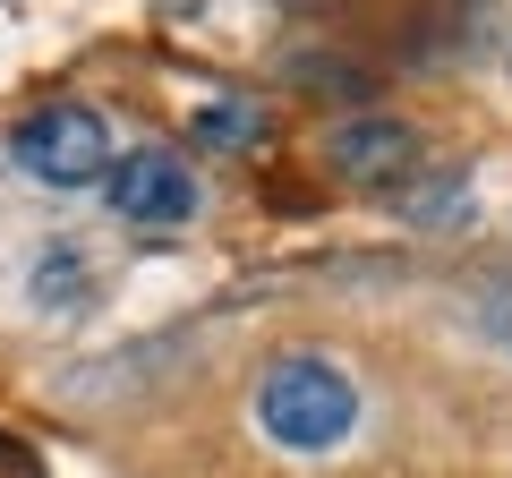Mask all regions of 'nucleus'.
<instances>
[{
	"mask_svg": "<svg viewBox=\"0 0 512 478\" xmlns=\"http://www.w3.org/2000/svg\"><path fill=\"white\" fill-rule=\"evenodd\" d=\"M461 205H470V188H461V171H444L436 188L402 197V214H410V222H461Z\"/></svg>",
	"mask_w": 512,
	"mask_h": 478,
	"instance_id": "obj_7",
	"label": "nucleus"
},
{
	"mask_svg": "<svg viewBox=\"0 0 512 478\" xmlns=\"http://www.w3.org/2000/svg\"><path fill=\"white\" fill-rule=\"evenodd\" d=\"M9 163H18L35 188H52V197H77V188H103L111 180L120 146H111V120L94 103H43V111L18 120Z\"/></svg>",
	"mask_w": 512,
	"mask_h": 478,
	"instance_id": "obj_2",
	"label": "nucleus"
},
{
	"mask_svg": "<svg viewBox=\"0 0 512 478\" xmlns=\"http://www.w3.org/2000/svg\"><path fill=\"white\" fill-rule=\"evenodd\" d=\"M26 308H35L43 325L94 308V257L77 248V239H43L35 257H26Z\"/></svg>",
	"mask_w": 512,
	"mask_h": 478,
	"instance_id": "obj_5",
	"label": "nucleus"
},
{
	"mask_svg": "<svg viewBox=\"0 0 512 478\" xmlns=\"http://www.w3.org/2000/svg\"><path fill=\"white\" fill-rule=\"evenodd\" d=\"M188 129H197L205 154H248L256 137H265V111H256L248 94H214V103H197V120H188Z\"/></svg>",
	"mask_w": 512,
	"mask_h": 478,
	"instance_id": "obj_6",
	"label": "nucleus"
},
{
	"mask_svg": "<svg viewBox=\"0 0 512 478\" xmlns=\"http://www.w3.org/2000/svg\"><path fill=\"white\" fill-rule=\"evenodd\" d=\"M325 163L342 180H402V171H419V129L384 120V111H359V120H342L325 137Z\"/></svg>",
	"mask_w": 512,
	"mask_h": 478,
	"instance_id": "obj_4",
	"label": "nucleus"
},
{
	"mask_svg": "<svg viewBox=\"0 0 512 478\" xmlns=\"http://www.w3.org/2000/svg\"><path fill=\"white\" fill-rule=\"evenodd\" d=\"M256 427L282 453H333L359 427V385L325 350H282L274 368L256 376Z\"/></svg>",
	"mask_w": 512,
	"mask_h": 478,
	"instance_id": "obj_1",
	"label": "nucleus"
},
{
	"mask_svg": "<svg viewBox=\"0 0 512 478\" xmlns=\"http://www.w3.org/2000/svg\"><path fill=\"white\" fill-rule=\"evenodd\" d=\"M103 197H111V214L137 222V231H180V222H197L205 188H197V171H188L171 146H128L120 163H111Z\"/></svg>",
	"mask_w": 512,
	"mask_h": 478,
	"instance_id": "obj_3",
	"label": "nucleus"
}]
</instances>
